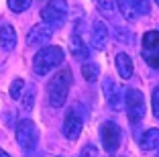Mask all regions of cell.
Masks as SVG:
<instances>
[{
	"label": "cell",
	"instance_id": "1",
	"mask_svg": "<svg viewBox=\"0 0 159 157\" xmlns=\"http://www.w3.org/2000/svg\"><path fill=\"white\" fill-rule=\"evenodd\" d=\"M71 69L70 67H61L51 80L47 84V96H49V104L53 108H59L66 104L67 100V94H70V88H71Z\"/></svg>",
	"mask_w": 159,
	"mask_h": 157
},
{
	"label": "cell",
	"instance_id": "2",
	"mask_svg": "<svg viewBox=\"0 0 159 157\" xmlns=\"http://www.w3.org/2000/svg\"><path fill=\"white\" fill-rule=\"evenodd\" d=\"M63 49L57 45H47L37 51V55L33 57V72L37 76H45L51 69L63 65Z\"/></svg>",
	"mask_w": 159,
	"mask_h": 157
},
{
	"label": "cell",
	"instance_id": "3",
	"mask_svg": "<svg viewBox=\"0 0 159 157\" xmlns=\"http://www.w3.org/2000/svg\"><path fill=\"white\" fill-rule=\"evenodd\" d=\"M67 14V2L66 0H49L45 6L41 8V19L45 25H49L51 29H59L66 21Z\"/></svg>",
	"mask_w": 159,
	"mask_h": 157
},
{
	"label": "cell",
	"instance_id": "4",
	"mask_svg": "<svg viewBox=\"0 0 159 157\" xmlns=\"http://www.w3.org/2000/svg\"><path fill=\"white\" fill-rule=\"evenodd\" d=\"M125 108H126V114H129V120L131 122H139V120L145 118V96L135 88H129L125 94Z\"/></svg>",
	"mask_w": 159,
	"mask_h": 157
},
{
	"label": "cell",
	"instance_id": "5",
	"mask_svg": "<svg viewBox=\"0 0 159 157\" xmlns=\"http://www.w3.org/2000/svg\"><path fill=\"white\" fill-rule=\"evenodd\" d=\"M37 139H39V133H37V127H35L33 120H29V118L19 120V125H16V141H19L20 147L25 151H33L37 147Z\"/></svg>",
	"mask_w": 159,
	"mask_h": 157
},
{
	"label": "cell",
	"instance_id": "6",
	"mask_svg": "<svg viewBox=\"0 0 159 157\" xmlns=\"http://www.w3.org/2000/svg\"><path fill=\"white\" fill-rule=\"evenodd\" d=\"M143 59L149 67L159 69V31H147L143 35Z\"/></svg>",
	"mask_w": 159,
	"mask_h": 157
},
{
	"label": "cell",
	"instance_id": "7",
	"mask_svg": "<svg viewBox=\"0 0 159 157\" xmlns=\"http://www.w3.org/2000/svg\"><path fill=\"white\" fill-rule=\"evenodd\" d=\"M120 137H122L120 127H118L116 122H112V120H106L102 125V129H100V139H102V145L108 153H114L118 149Z\"/></svg>",
	"mask_w": 159,
	"mask_h": 157
},
{
	"label": "cell",
	"instance_id": "8",
	"mask_svg": "<svg viewBox=\"0 0 159 157\" xmlns=\"http://www.w3.org/2000/svg\"><path fill=\"white\" fill-rule=\"evenodd\" d=\"M82 127H84L82 116H80L74 108H70V110L66 112V118H63V135H66L70 141H75V139L80 137V133H82Z\"/></svg>",
	"mask_w": 159,
	"mask_h": 157
},
{
	"label": "cell",
	"instance_id": "9",
	"mask_svg": "<svg viewBox=\"0 0 159 157\" xmlns=\"http://www.w3.org/2000/svg\"><path fill=\"white\" fill-rule=\"evenodd\" d=\"M51 35H53V29L49 27V25L39 23V25H35V27L29 31L27 43L29 45H43V43H47L49 39H51Z\"/></svg>",
	"mask_w": 159,
	"mask_h": 157
},
{
	"label": "cell",
	"instance_id": "10",
	"mask_svg": "<svg viewBox=\"0 0 159 157\" xmlns=\"http://www.w3.org/2000/svg\"><path fill=\"white\" fill-rule=\"evenodd\" d=\"M90 35H92V45L96 51H102L108 43V29L102 21H96L90 29Z\"/></svg>",
	"mask_w": 159,
	"mask_h": 157
},
{
	"label": "cell",
	"instance_id": "11",
	"mask_svg": "<svg viewBox=\"0 0 159 157\" xmlns=\"http://www.w3.org/2000/svg\"><path fill=\"white\" fill-rule=\"evenodd\" d=\"M104 96H106L108 106L112 110H122V100H120V94H118V86L110 78L104 80Z\"/></svg>",
	"mask_w": 159,
	"mask_h": 157
},
{
	"label": "cell",
	"instance_id": "12",
	"mask_svg": "<svg viewBox=\"0 0 159 157\" xmlns=\"http://www.w3.org/2000/svg\"><path fill=\"white\" fill-rule=\"evenodd\" d=\"M70 51H71V55H74L75 59H80V61H86L90 57V49L86 47L84 39L78 37V33H74V35L70 37Z\"/></svg>",
	"mask_w": 159,
	"mask_h": 157
},
{
	"label": "cell",
	"instance_id": "13",
	"mask_svg": "<svg viewBox=\"0 0 159 157\" xmlns=\"http://www.w3.org/2000/svg\"><path fill=\"white\" fill-rule=\"evenodd\" d=\"M0 47L4 51H10L16 47V31L10 25H2L0 27Z\"/></svg>",
	"mask_w": 159,
	"mask_h": 157
},
{
	"label": "cell",
	"instance_id": "14",
	"mask_svg": "<svg viewBox=\"0 0 159 157\" xmlns=\"http://www.w3.org/2000/svg\"><path fill=\"white\" fill-rule=\"evenodd\" d=\"M116 72L120 74L122 80H129L133 76L135 67H133V59L129 53H118L116 55Z\"/></svg>",
	"mask_w": 159,
	"mask_h": 157
},
{
	"label": "cell",
	"instance_id": "15",
	"mask_svg": "<svg viewBox=\"0 0 159 157\" xmlns=\"http://www.w3.org/2000/svg\"><path fill=\"white\" fill-rule=\"evenodd\" d=\"M139 147L143 151H153V149H159V129H149L143 133L139 141Z\"/></svg>",
	"mask_w": 159,
	"mask_h": 157
},
{
	"label": "cell",
	"instance_id": "16",
	"mask_svg": "<svg viewBox=\"0 0 159 157\" xmlns=\"http://www.w3.org/2000/svg\"><path fill=\"white\" fill-rule=\"evenodd\" d=\"M116 6H118V10H120L122 19L129 21V23H133V21L139 16V10H137V6H135V0H116Z\"/></svg>",
	"mask_w": 159,
	"mask_h": 157
},
{
	"label": "cell",
	"instance_id": "17",
	"mask_svg": "<svg viewBox=\"0 0 159 157\" xmlns=\"http://www.w3.org/2000/svg\"><path fill=\"white\" fill-rule=\"evenodd\" d=\"M82 76L86 82H96L98 78V65L96 63H84L82 65Z\"/></svg>",
	"mask_w": 159,
	"mask_h": 157
},
{
	"label": "cell",
	"instance_id": "18",
	"mask_svg": "<svg viewBox=\"0 0 159 157\" xmlns=\"http://www.w3.org/2000/svg\"><path fill=\"white\" fill-rule=\"evenodd\" d=\"M6 2H8V8L12 10V12H25V10L31 6L33 0H6Z\"/></svg>",
	"mask_w": 159,
	"mask_h": 157
},
{
	"label": "cell",
	"instance_id": "19",
	"mask_svg": "<svg viewBox=\"0 0 159 157\" xmlns=\"http://www.w3.org/2000/svg\"><path fill=\"white\" fill-rule=\"evenodd\" d=\"M23 90H25V82H23L20 78H16L12 84H10V98L19 100V98L23 96Z\"/></svg>",
	"mask_w": 159,
	"mask_h": 157
},
{
	"label": "cell",
	"instance_id": "20",
	"mask_svg": "<svg viewBox=\"0 0 159 157\" xmlns=\"http://www.w3.org/2000/svg\"><path fill=\"white\" fill-rule=\"evenodd\" d=\"M98 2V8L102 14H106V16H112L114 12V0H96Z\"/></svg>",
	"mask_w": 159,
	"mask_h": 157
},
{
	"label": "cell",
	"instance_id": "21",
	"mask_svg": "<svg viewBox=\"0 0 159 157\" xmlns=\"http://www.w3.org/2000/svg\"><path fill=\"white\" fill-rule=\"evenodd\" d=\"M33 102H35V88L31 86V90H27V94H25V100H23V106L27 108H33Z\"/></svg>",
	"mask_w": 159,
	"mask_h": 157
},
{
	"label": "cell",
	"instance_id": "22",
	"mask_svg": "<svg viewBox=\"0 0 159 157\" xmlns=\"http://www.w3.org/2000/svg\"><path fill=\"white\" fill-rule=\"evenodd\" d=\"M135 6H137V10H139V14H149L151 12L149 0H135Z\"/></svg>",
	"mask_w": 159,
	"mask_h": 157
},
{
	"label": "cell",
	"instance_id": "23",
	"mask_svg": "<svg viewBox=\"0 0 159 157\" xmlns=\"http://www.w3.org/2000/svg\"><path fill=\"white\" fill-rule=\"evenodd\" d=\"M151 106H153L155 118H159V86L153 90V96H151Z\"/></svg>",
	"mask_w": 159,
	"mask_h": 157
},
{
	"label": "cell",
	"instance_id": "24",
	"mask_svg": "<svg viewBox=\"0 0 159 157\" xmlns=\"http://www.w3.org/2000/svg\"><path fill=\"white\" fill-rule=\"evenodd\" d=\"M80 157H98V149L94 145H86L82 151H80Z\"/></svg>",
	"mask_w": 159,
	"mask_h": 157
},
{
	"label": "cell",
	"instance_id": "25",
	"mask_svg": "<svg viewBox=\"0 0 159 157\" xmlns=\"http://www.w3.org/2000/svg\"><path fill=\"white\" fill-rule=\"evenodd\" d=\"M114 33L118 35V41H122V43H131V33H126V31H122V29H114Z\"/></svg>",
	"mask_w": 159,
	"mask_h": 157
},
{
	"label": "cell",
	"instance_id": "26",
	"mask_svg": "<svg viewBox=\"0 0 159 157\" xmlns=\"http://www.w3.org/2000/svg\"><path fill=\"white\" fill-rule=\"evenodd\" d=\"M0 157H10V155H8L6 151H2V149H0Z\"/></svg>",
	"mask_w": 159,
	"mask_h": 157
},
{
	"label": "cell",
	"instance_id": "27",
	"mask_svg": "<svg viewBox=\"0 0 159 157\" xmlns=\"http://www.w3.org/2000/svg\"><path fill=\"white\" fill-rule=\"evenodd\" d=\"M155 2H157V6H159V0H155Z\"/></svg>",
	"mask_w": 159,
	"mask_h": 157
},
{
	"label": "cell",
	"instance_id": "28",
	"mask_svg": "<svg viewBox=\"0 0 159 157\" xmlns=\"http://www.w3.org/2000/svg\"><path fill=\"white\" fill-rule=\"evenodd\" d=\"M157 157H159V153H157Z\"/></svg>",
	"mask_w": 159,
	"mask_h": 157
}]
</instances>
